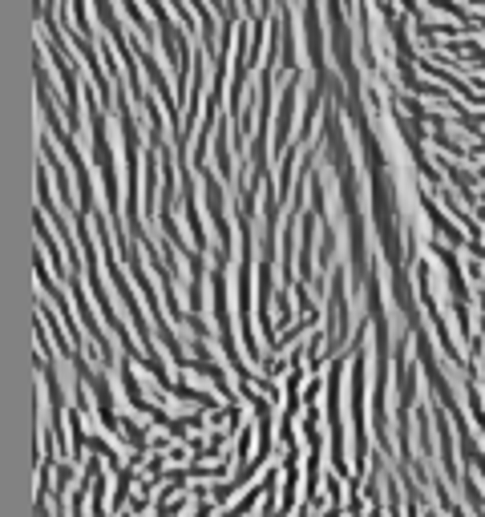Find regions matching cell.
I'll return each mask as SVG.
<instances>
[{
    "instance_id": "2",
    "label": "cell",
    "mask_w": 485,
    "mask_h": 517,
    "mask_svg": "<svg viewBox=\"0 0 485 517\" xmlns=\"http://www.w3.org/2000/svg\"><path fill=\"white\" fill-rule=\"evenodd\" d=\"M332 295H328V336H323V348L336 352L348 339V271L344 267H332Z\"/></svg>"
},
{
    "instance_id": "6",
    "label": "cell",
    "mask_w": 485,
    "mask_h": 517,
    "mask_svg": "<svg viewBox=\"0 0 485 517\" xmlns=\"http://www.w3.org/2000/svg\"><path fill=\"white\" fill-rule=\"evenodd\" d=\"M247 452H251V433L242 428V440H239V465H242V461H247Z\"/></svg>"
},
{
    "instance_id": "1",
    "label": "cell",
    "mask_w": 485,
    "mask_h": 517,
    "mask_svg": "<svg viewBox=\"0 0 485 517\" xmlns=\"http://www.w3.org/2000/svg\"><path fill=\"white\" fill-rule=\"evenodd\" d=\"M340 376H344V352L328 368V449H332V473L348 477V461H344V417H340Z\"/></svg>"
},
{
    "instance_id": "4",
    "label": "cell",
    "mask_w": 485,
    "mask_h": 517,
    "mask_svg": "<svg viewBox=\"0 0 485 517\" xmlns=\"http://www.w3.org/2000/svg\"><path fill=\"white\" fill-rule=\"evenodd\" d=\"M417 198H420V207H425V214H429V223H433V230H441V239L449 242V247H461V242H465V239H461V230H457V226H453L449 218L441 214V207L433 202V194H425V190H420Z\"/></svg>"
},
{
    "instance_id": "3",
    "label": "cell",
    "mask_w": 485,
    "mask_h": 517,
    "mask_svg": "<svg viewBox=\"0 0 485 517\" xmlns=\"http://www.w3.org/2000/svg\"><path fill=\"white\" fill-rule=\"evenodd\" d=\"M295 97H299V73L291 77V85L283 89V101H279V122H275V154H283V145H287V129H291V110H295Z\"/></svg>"
},
{
    "instance_id": "5",
    "label": "cell",
    "mask_w": 485,
    "mask_h": 517,
    "mask_svg": "<svg viewBox=\"0 0 485 517\" xmlns=\"http://www.w3.org/2000/svg\"><path fill=\"white\" fill-rule=\"evenodd\" d=\"M126 13H129V20H134V29L146 32V41H150V37H154V29H150V20H142V8H138V0H126Z\"/></svg>"
}]
</instances>
